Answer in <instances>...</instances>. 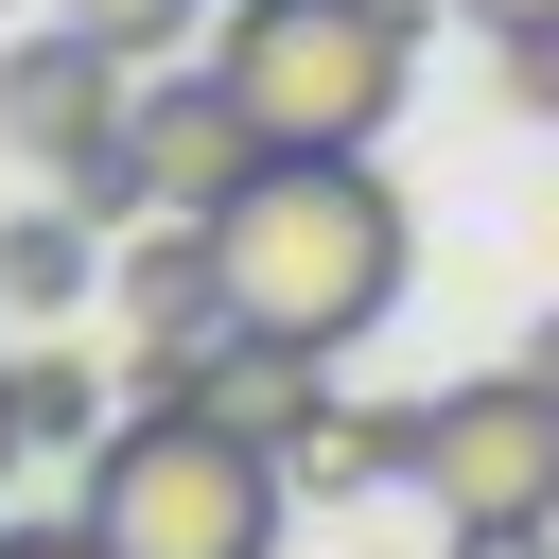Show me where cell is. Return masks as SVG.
Here are the masks:
<instances>
[{"instance_id": "11", "label": "cell", "mask_w": 559, "mask_h": 559, "mask_svg": "<svg viewBox=\"0 0 559 559\" xmlns=\"http://www.w3.org/2000/svg\"><path fill=\"white\" fill-rule=\"evenodd\" d=\"M70 17H87V35H122V52L157 70V52H175V35H210L227 0H70Z\"/></svg>"}, {"instance_id": "10", "label": "cell", "mask_w": 559, "mask_h": 559, "mask_svg": "<svg viewBox=\"0 0 559 559\" xmlns=\"http://www.w3.org/2000/svg\"><path fill=\"white\" fill-rule=\"evenodd\" d=\"M105 419H122V402H105V367H87V349H17V437H70V454H87Z\"/></svg>"}, {"instance_id": "8", "label": "cell", "mask_w": 559, "mask_h": 559, "mask_svg": "<svg viewBox=\"0 0 559 559\" xmlns=\"http://www.w3.org/2000/svg\"><path fill=\"white\" fill-rule=\"evenodd\" d=\"M402 437H419V402H332L314 384V419L280 437V472H297V507H349V489H402Z\"/></svg>"}, {"instance_id": "4", "label": "cell", "mask_w": 559, "mask_h": 559, "mask_svg": "<svg viewBox=\"0 0 559 559\" xmlns=\"http://www.w3.org/2000/svg\"><path fill=\"white\" fill-rule=\"evenodd\" d=\"M402 489H419L437 524H559V384H542V367L437 384L419 437H402Z\"/></svg>"}, {"instance_id": "15", "label": "cell", "mask_w": 559, "mask_h": 559, "mask_svg": "<svg viewBox=\"0 0 559 559\" xmlns=\"http://www.w3.org/2000/svg\"><path fill=\"white\" fill-rule=\"evenodd\" d=\"M454 17H472V35H542L559 0H454Z\"/></svg>"}, {"instance_id": "13", "label": "cell", "mask_w": 559, "mask_h": 559, "mask_svg": "<svg viewBox=\"0 0 559 559\" xmlns=\"http://www.w3.org/2000/svg\"><path fill=\"white\" fill-rule=\"evenodd\" d=\"M0 559H105V524L70 507V524H0Z\"/></svg>"}, {"instance_id": "16", "label": "cell", "mask_w": 559, "mask_h": 559, "mask_svg": "<svg viewBox=\"0 0 559 559\" xmlns=\"http://www.w3.org/2000/svg\"><path fill=\"white\" fill-rule=\"evenodd\" d=\"M524 367H542V384H559V314H542V332H524Z\"/></svg>"}, {"instance_id": "3", "label": "cell", "mask_w": 559, "mask_h": 559, "mask_svg": "<svg viewBox=\"0 0 559 559\" xmlns=\"http://www.w3.org/2000/svg\"><path fill=\"white\" fill-rule=\"evenodd\" d=\"M210 70L262 105V140H384L419 87V17L402 0H227Z\"/></svg>"}, {"instance_id": "9", "label": "cell", "mask_w": 559, "mask_h": 559, "mask_svg": "<svg viewBox=\"0 0 559 559\" xmlns=\"http://www.w3.org/2000/svg\"><path fill=\"white\" fill-rule=\"evenodd\" d=\"M87 245H105V227H87L70 192H52V210H0V314H70V297H87Z\"/></svg>"}, {"instance_id": "2", "label": "cell", "mask_w": 559, "mask_h": 559, "mask_svg": "<svg viewBox=\"0 0 559 559\" xmlns=\"http://www.w3.org/2000/svg\"><path fill=\"white\" fill-rule=\"evenodd\" d=\"M280 507H297L280 437H245V419H210V402H175V384L87 437V524H105V559H280Z\"/></svg>"}, {"instance_id": "1", "label": "cell", "mask_w": 559, "mask_h": 559, "mask_svg": "<svg viewBox=\"0 0 559 559\" xmlns=\"http://www.w3.org/2000/svg\"><path fill=\"white\" fill-rule=\"evenodd\" d=\"M210 262H227V314H262V332H297V349H349V332H384V297H402V192H384L367 140H280V157L210 210Z\"/></svg>"}, {"instance_id": "6", "label": "cell", "mask_w": 559, "mask_h": 559, "mask_svg": "<svg viewBox=\"0 0 559 559\" xmlns=\"http://www.w3.org/2000/svg\"><path fill=\"white\" fill-rule=\"evenodd\" d=\"M122 157H140V192H157V210H192V227H210V210H227V192H245L280 140H262V105H245L227 70H140Z\"/></svg>"}, {"instance_id": "14", "label": "cell", "mask_w": 559, "mask_h": 559, "mask_svg": "<svg viewBox=\"0 0 559 559\" xmlns=\"http://www.w3.org/2000/svg\"><path fill=\"white\" fill-rule=\"evenodd\" d=\"M454 559H559V524H454Z\"/></svg>"}, {"instance_id": "12", "label": "cell", "mask_w": 559, "mask_h": 559, "mask_svg": "<svg viewBox=\"0 0 559 559\" xmlns=\"http://www.w3.org/2000/svg\"><path fill=\"white\" fill-rule=\"evenodd\" d=\"M489 52H507V105H524V122H559V17H542V35H489Z\"/></svg>"}, {"instance_id": "17", "label": "cell", "mask_w": 559, "mask_h": 559, "mask_svg": "<svg viewBox=\"0 0 559 559\" xmlns=\"http://www.w3.org/2000/svg\"><path fill=\"white\" fill-rule=\"evenodd\" d=\"M0 454H35V437H17V367H0Z\"/></svg>"}, {"instance_id": "5", "label": "cell", "mask_w": 559, "mask_h": 559, "mask_svg": "<svg viewBox=\"0 0 559 559\" xmlns=\"http://www.w3.org/2000/svg\"><path fill=\"white\" fill-rule=\"evenodd\" d=\"M122 122H140V52L122 35H87V17H52V35H17L0 52V140L70 192L87 157H122Z\"/></svg>"}, {"instance_id": "7", "label": "cell", "mask_w": 559, "mask_h": 559, "mask_svg": "<svg viewBox=\"0 0 559 559\" xmlns=\"http://www.w3.org/2000/svg\"><path fill=\"white\" fill-rule=\"evenodd\" d=\"M122 314H140V349H192V332H227V262H210V227H192V210H140Z\"/></svg>"}]
</instances>
